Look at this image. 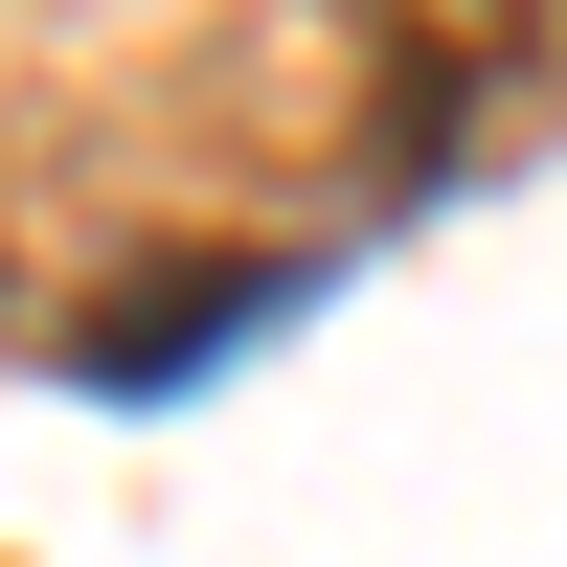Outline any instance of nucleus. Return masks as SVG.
<instances>
[{"label":"nucleus","mask_w":567,"mask_h":567,"mask_svg":"<svg viewBox=\"0 0 567 567\" xmlns=\"http://www.w3.org/2000/svg\"><path fill=\"white\" fill-rule=\"evenodd\" d=\"M272 296H296V250H182V272H136V296H91V318H69V363H91V386H182V363L250 341Z\"/></svg>","instance_id":"f257e3e1"}]
</instances>
